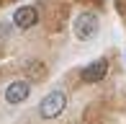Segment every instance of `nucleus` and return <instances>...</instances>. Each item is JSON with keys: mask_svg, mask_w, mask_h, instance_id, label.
Listing matches in <instances>:
<instances>
[{"mask_svg": "<svg viewBox=\"0 0 126 124\" xmlns=\"http://www.w3.org/2000/svg\"><path fill=\"white\" fill-rule=\"evenodd\" d=\"M64 109H67V93L62 91V88H57V91H49L41 98V103H39V116L51 122V119H57V116H62Z\"/></svg>", "mask_w": 126, "mask_h": 124, "instance_id": "f257e3e1", "label": "nucleus"}, {"mask_svg": "<svg viewBox=\"0 0 126 124\" xmlns=\"http://www.w3.org/2000/svg\"><path fill=\"white\" fill-rule=\"evenodd\" d=\"M98 29H100V23H98V16L95 13H80L75 18V36L80 39V41L95 39L98 36Z\"/></svg>", "mask_w": 126, "mask_h": 124, "instance_id": "f03ea898", "label": "nucleus"}, {"mask_svg": "<svg viewBox=\"0 0 126 124\" xmlns=\"http://www.w3.org/2000/svg\"><path fill=\"white\" fill-rule=\"evenodd\" d=\"M5 103L10 106H18L23 103V101H28V96H31V83L28 80H13L8 88H5Z\"/></svg>", "mask_w": 126, "mask_h": 124, "instance_id": "7ed1b4c3", "label": "nucleus"}, {"mask_svg": "<svg viewBox=\"0 0 126 124\" xmlns=\"http://www.w3.org/2000/svg\"><path fill=\"white\" fill-rule=\"evenodd\" d=\"M106 75H108V60H95V62H90V65H85L80 70L82 83H100Z\"/></svg>", "mask_w": 126, "mask_h": 124, "instance_id": "20e7f679", "label": "nucleus"}, {"mask_svg": "<svg viewBox=\"0 0 126 124\" xmlns=\"http://www.w3.org/2000/svg\"><path fill=\"white\" fill-rule=\"evenodd\" d=\"M36 21H39V13H36V8H33V5H23V8H18V10L13 13V23L18 26L21 31L36 26Z\"/></svg>", "mask_w": 126, "mask_h": 124, "instance_id": "39448f33", "label": "nucleus"}, {"mask_svg": "<svg viewBox=\"0 0 126 124\" xmlns=\"http://www.w3.org/2000/svg\"><path fill=\"white\" fill-rule=\"evenodd\" d=\"M124 60H126V54H124Z\"/></svg>", "mask_w": 126, "mask_h": 124, "instance_id": "423d86ee", "label": "nucleus"}]
</instances>
